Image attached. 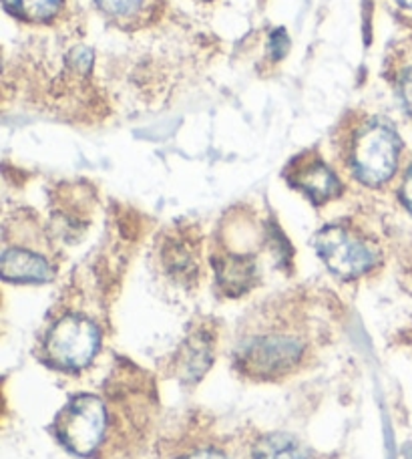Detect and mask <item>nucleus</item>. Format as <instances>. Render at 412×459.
I'll use <instances>...</instances> for the list:
<instances>
[{
    "label": "nucleus",
    "mask_w": 412,
    "mask_h": 459,
    "mask_svg": "<svg viewBox=\"0 0 412 459\" xmlns=\"http://www.w3.org/2000/svg\"><path fill=\"white\" fill-rule=\"evenodd\" d=\"M306 355V339L296 333L271 331L245 337L236 349V365L252 379L271 381L290 375Z\"/></svg>",
    "instance_id": "obj_1"
},
{
    "label": "nucleus",
    "mask_w": 412,
    "mask_h": 459,
    "mask_svg": "<svg viewBox=\"0 0 412 459\" xmlns=\"http://www.w3.org/2000/svg\"><path fill=\"white\" fill-rule=\"evenodd\" d=\"M400 137L389 123L370 121L362 127L352 145V169L365 186L389 182L399 166Z\"/></svg>",
    "instance_id": "obj_2"
},
{
    "label": "nucleus",
    "mask_w": 412,
    "mask_h": 459,
    "mask_svg": "<svg viewBox=\"0 0 412 459\" xmlns=\"http://www.w3.org/2000/svg\"><path fill=\"white\" fill-rule=\"evenodd\" d=\"M55 433L73 454L87 457L103 444L107 431V409L103 401L82 393L64 405L55 420Z\"/></svg>",
    "instance_id": "obj_3"
},
{
    "label": "nucleus",
    "mask_w": 412,
    "mask_h": 459,
    "mask_svg": "<svg viewBox=\"0 0 412 459\" xmlns=\"http://www.w3.org/2000/svg\"><path fill=\"white\" fill-rule=\"evenodd\" d=\"M99 329L81 315H67L56 321L45 342L47 360L63 371H79L95 359L99 351Z\"/></svg>",
    "instance_id": "obj_4"
},
{
    "label": "nucleus",
    "mask_w": 412,
    "mask_h": 459,
    "mask_svg": "<svg viewBox=\"0 0 412 459\" xmlns=\"http://www.w3.org/2000/svg\"><path fill=\"white\" fill-rule=\"evenodd\" d=\"M316 250L324 264L340 278H356L376 264L370 244L342 226H326L316 234Z\"/></svg>",
    "instance_id": "obj_5"
},
{
    "label": "nucleus",
    "mask_w": 412,
    "mask_h": 459,
    "mask_svg": "<svg viewBox=\"0 0 412 459\" xmlns=\"http://www.w3.org/2000/svg\"><path fill=\"white\" fill-rule=\"evenodd\" d=\"M0 273L11 282H48L53 278V268L39 254L22 248H11L3 254Z\"/></svg>",
    "instance_id": "obj_6"
},
{
    "label": "nucleus",
    "mask_w": 412,
    "mask_h": 459,
    "mask_svg": "<svg viewBox=\"0 0 412 459\" xmlns=\"http://www.w3.org/2000/svg\"><path fill=\"white\" fill-rule=\"evenodd\" d=\"M292 184L300 187L316 204H322L340 194V182H338L334 171L324 166L322 161H312L308 166L300 168L292 176Z\"/></svg>",
    "instance_id": "obj_7"
},
{
    "label": "nucleus",
    "mask_w": 412,
    "mask_h": 459,
    "mask_svg": "<svg viewBox=\"0 0 412 459\" xmlns=\"http://www.w3.org/2000/svg\"><path fill=\"white\" fill-rule=\"evenodd\" d=\"M216 264L218 282L229 297L245 292L255 281V266L250 258L226 254V256L213 260Z\"/></svg>",
    "instance_id": "obj_8"
},
{
    "label": "nucleus",
    "mask_w": 412,
    "mask_h": 459,
    "mask_svg": "<svg viewBox=\"0 0 412 459\" xmlns=\"http://www.w3.org/2000/svg\"><path fill=\"white\" fill-rule=\"evenodd\" d=\"M177 367L184 381L202 379L205 371L211 367V342L208 337L195 334L189 337L181 351L177 352Z\"/></svg>",
    "instance_id": "obj_9"
},
{
    "label": "nucleus",
    "mask_w": 412,
    "mask_h": 459,
    "mask_svg": "<svg viewBox=\"0 0 412 459\" xmlns=\"http://www.w3.org/2000/svg\"><path fill=\"white\" fill-rule=\"evenodd\" d=\"M253 459H308V455L294 437L286 433H270L255 444Z\"/></svg>",
    "instance_id": "obj_10"
},
{
    "label": "nucleus",
    "mask_w": 412,
    "mask_h": 459,
    "mask_svg": "<svg viewBox=\"0 0 412 459\" xmlns=\"http://www.w3.org/2000/svg\"><path fill=\"white\" fill-rule=\"evenodd\" d=\"M6 11L32 22H45L61 11L63 0H3Z\"/></svg>",
    "instance_id": "obj_11"
},
{
    "label": "nucleus",
    "mask_w": 412,
    "mask_h": 459,
    "mask_svg": "<svg viewBox=\"0 0 412 459\" xmlns=\"http://www.w3.org/2000/svg\"><path fill=\"white\" fill-rule=\"evenodd\" d=\"M145 0H97L101 11L111 16H129L135 14L143 6Z\"/></svg>",
    "instance_id": "obj_12"
},
{
    "label": "nucleus",
    "mask_w": 412,
    "mask_h": 459,
    "mask_svg": "<svg viewBox=\"0 0 412 459\" xmlns=\"http://www.w3.org/2000/svg\"><path fill=\"white\" fill-rule=\"evenodd\" d=\"M399 97L402 108L407 109L408 115H412V69H407L402 73V77L399 81Z\"/></svg>",
    "instance_id": "obj_13"
},
{
    "label": "nucleus",
    "mask_w": 412,
    "mask_h": 459,
    "mask_svg": "<svg viewBox=\"0 0 412 459\" xmlns=\"http://www.w3.org/2000/svg\"><path fill=\"white\" fill-rule=\"evenodd\" d=\"M69 61H71V65H75L77 69L89 71L90 65H93V53H90L85 47H77L75 51L69 55Z\"/></svg>",
    "instance_id": "obj_14"
},
{
    "label": "nucleus",
    "mask_w": 412,
    "mask_h": 459,
    "mask_svg": "<svg viewBox=\"0 0 412 459\" xmlns=\"http://www.w3.org/2000/svg\"><path fill=\"white\" fill-rule=\"evenodd\" d=\"M400 200L412 214V166L407 169V176L400 186Z\"/></svg>",
    "instance_id": "obj_15"
},
{
    "label": "nucleus",
    "mask_w": 412,
    "mask_h": 459,
    "mask_svg": "<svg viewBox=\"0 0 412 459\" xmlns=\"http://www.w3.org/2000/svg\"><path fill=\"white\" fill-rule=\"evenodd\" d=\"M179 459H227V457L221 452H216V449H202V452L189 454V455H184Z\"/></svg>",
    "instance_id": "obj_16"
},
{
    "label": "nucleus",
    "mask_w": 412,
    "mask_h": 459,
    "mask_svg": "<svg viewBox=\"0 0 412 459\" xmlns=\"http://www.w3.org/2000/svg\"><path fill=\"white\" fill-rule=\"evenodd\" d=\"M399 3H400L402 6H408V8H412V0H399Z\"/></svg>",
    "instance_id": "obj_17"
}]
</instances>
